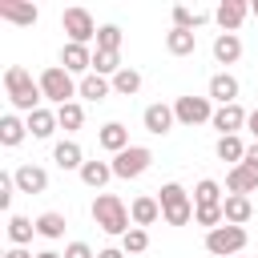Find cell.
<instances>
[{"label":"cell","instance_id":"cell-1","mask_svg":"<svg viewBox=\"0 0 258 258\" xmlns=\"http://www.w3.org/2000/svg\"><path fill=\"white\" fill-rule=\"evenodd\" d=\"M4 93H8L12 109H20L24 117H28V113H36V109H40V101H44L40 81H32V73H28V69H20V64H8V69H4Z\"/></svg>","mask_w":258,"mask_h":258},{"label":"cell","instance_id":"cell-2","mask_svg":"<svg viewBox=\"0 0 258 258\" xmlns=\"http://www.w3.org/2000/svg\"><path fill=\"white\" fill-rule=\"evenodd\" d=\"M93 222H97L105 234H113V238H125V234L133 230L129 206H125L117 194H97V198H93Z\"/></svg>","mask_w":258,"mask_h":258},{"label":"cell","instance_id":"cell-3","mask_svg":"<svg viewBox=\"0 0 258 258\" xmlns=\"http://www.w3.org/2000/svg\"><path fill=\"white\" fill-rule=\"evenodd\" d=\"M157 202H161V218H165V226H185V222L194 218V198H189L177 181H165V185L157 189Z\"/></svg>","mask_w":258,"mask_h":258},{"label":"cell","instance_id":"cell-4","mask_svg":"<svg viewBox=\"0 0 258 258\" xmlns=\"http://www.w3.org/2000/svg\"><path fill=\"white\" fill-rule=\"evenodd\" d=\"M36 81H40L44 101H52L56 109H60V105H69V101L77 97V85H81V81H73V73H69V69H60V64H48Z\"/></svg>","mask_w":258,"mask_h":258},{"label":"cell","instance_id":"cell-5","mask_svg":"<svg viewBox=\"0 0 258 258\" xmlns=\"http://www.w3.org/2000/svg\"><path fill=\"white\" fill-rule=\"evenodd\" d=\"M109 165H113V177L133 181V177H141V173L153 165V149H145V145H129V149H121Z\"/></svg>","mask_w":258,"mask_h":258},{"label":"cell","instance_id":"cell-6","mask_svg":"<svg viewBox=\"0 0 258 258\" xmlns=\"http://www.w3.org/2000/svg\"><path fill=\"white\" fill-rule=\"evenodd\" d=\"M206 250L210 254H218V258H234V254H242L246 250V230L242 226H218V230H210L206 234Z\"/></svg>","mask_w":258,"mask_h":258},{"label":"cell","instance_id":"cell-7","mask_svg":"<svg viewBox=\"0 0 258 258\" xmlns=\"http://www.w3.org/2000/svg\"><path fill=\"white\" fill-rule=\"evenodd\" d=\"M60 28L69 32V40L73 44H89V40H97V20H93V12L89 8H64L60 12Z\"/></svg>","mask_w":258,"mask_h":258},{"label":"cell","instance_id":"cell-8","mask_svg":"<svg viewBox=\"0 0 258 258\" xmlns=\"http://www.w3.org/2000/svg\"><path fill=\"white\" fill-rule=\"evenodd\" d=\"M173 117H177V125H189V129L194 125H206V121H214V101L185 93V97L173 101Z\"/></svg>","mask_w":258,"mask_h":258},{"label":"cell","instance_id":"cell-9","mask_svg":"<svg viewBox=\"0 0 258 258\" xmlns=\"http://www.w3.org/2000/svg\"><path fill=\"white\" fill-rule=\"evenodd\" d=\"M246 121H250V113L234 101V105H218L210 125L218 129V137H238V129H246Z\"/></svg>","mask_w":258,"mask_h":258},{"label":"cell","instance_id":"cell-10","mask_svg":"<svg viewBox=\"0 0 258 258\" xmlns=\"http://www.w3.org/2000/svg\"><path fill=\"white\" fill-rule=\"evenodd\" d=\"M141 121H145V129H149L153 137H165V133L177 125V117H173V105H165V101H153V105H145Z\"/></svg>","mask_w":258,"mask_h":258},{"label":"cell","instance_id":"cell-11","mask_svg":"<svg viewBox=\"0 0 258 258\" xmlns=\"http://www.w3.org/2000/svg\"><path fill=\"white\" fill-rule=\"evenodd\" d=\"M60 69H69L73 77H89L93 73V52H89V44H64L60 48Z\"/></svg>","mask_w":258,"mask_h":258},{"label":"cell","instance_id":"cell-12","mask_svg":"<svg viewBox=\"0 0 258 258\" xmlns=\"http://www.w3.org/2000/svg\"><path fill=\"white\" fill-rule=\"evenodd\" d=\"M12 177H16V189H20V194H44V189H48V169H40V165H32V161L16 165Z\"/></svg>","mask_w":258,"mask_h":258},{"label":"cell","instance_id":"cell-13","mask_svg":"<svg viewBox=\"0 0 258 258\" xmlns=\"http://www.w3.org/2000/svg\"><path fill=\"white\" fill-rule=\"evenodd\" d=\"M246 16H250V4L246 0H222L218 12H214V20L222 24V32H238Z\"/></svg>","mask_w":258,"mask_h":258},{"label":"cell","instance_id":"cell-14","mask_svg":"<svg viewBox=\"0 0 258 258\" xmlns=\"http://www.w3.org/2000/svg\"><path fill=\"white\" fill-rule=\"evenodd\" d=\"M238 89H242V85H238V77H234V73H214V77H210V93H206V97H210V101H218V105H234V101H238Z\"/></svg>","mask_w":258,"mask_h":258},{"label":"cell","instance_id":"cell-15","mask_svg":"<svg viewBox=\"0 0 258 258\" xmlns=\"http://www.w3.org/2000/svg\"><path fill=\"white\" fill-rule=\"evenodd\" d=\"M97 145H101V149H109V153L117 157L121 149H129V129H125L121 121H105V125L97 129Z\"/></svg>","mask_w":258,"mask_h":258},{"label":"cell","instance_id":"cell-16","mask_svg":"<svg viewBox=\"0 0 258 258\" xmlns=\"http://www.w3.org/2000/svg\"><path fill=\"white\" fill-rule=\"evenodd\" d=\"M52 161H56V169H77L81 173V165H85V153H81V145L73 141V137H64V141H56L52 145Z\"/></svg>","mask_w":258,"mask_h":258},{"label":"cell","instance_id":"cell-17","mask_svg":"<svg viewBox=\"0 0 258 258\" xmlns=\"http://www.w3.org/2000/svg\"><path fill=\"white\" fill-rule=\"evenodd\" d=\"M129 218H133V226H153L157 218H161V202L153 198V194H141V198H133V206H129Z\"/></svg>","mask_w":258,"mask_h":258},{"label":"cell","instance_id":"cell-18","mask_svg":"<svg viewBox=\"0 0 258 258\" xmlns=\"http://www.w3.org/2000/svg\"><path fill=\"white\" fill-rule=\"evenodd\" d=\"M222 214H226V222H230V226H246V222L254 218V202H250V198H242V194H226Z\"/></svg>","mask_w":258,"mask_h":258},{"label":"cell","instance_id":"cell-19","mask_svg":"<svg viewBox=\"0 0 258 258\" xmlns=\"http://www.w3.org/2000/svg\"><path fill=\"white\" fill-rule=\"evenodd\" d=\"M226 189H230V194L250 198V194L258 189V169H250V165H234V169L226 173Z\"/></svg>","mask_w":258,"mask_h":258},{"label":"cell","instance_id":"cell-20","mask_svg":"<svg viewBox=\"0 0 258 258\" xmlns=\"http://www.w3.org/2000/svg\"><path fill=\"white\" fill-rule=\"evenodd\" d=\"M24 121H28V133H32V137H40V141H44V137H52V133L60 129V121H56V109H44V105H40L36 113H28Z\"/></svg>","mask_w":258,"mask_h":258},{"label":"cell","instance_id":"cell-21","mask_svg":"<svg viewBox=\"0 0 258 258\" xmlns=\"http://www.w3.org/2000/svg\"><path fill=\"white\" fill-rule=\"evenodd\" d=\"M238 56H242L238 32H218V36H214V60H218V64H234Z\"/></svg>","mask_w":258,"mask_h":258},{"label":"cell","instance_id":"cell-22","mask_svg":"<svg viewBox=\"0 0 258 258\" xmlns=\"http://www.w3.org/2000/svg\"><path fill=\"white\" fill-rule=\"evenodd\" d=\"M24 137H28V121H20L16 113H4V117H0V145L16 149Z\"/></svg>","mask_w":258,"mask_h":258},{"label":"cell","instance_id":"cell-23","mask_svg":"<svg viewBox=\"0 0 258 258\" xmlns=\"http://www.w3.org/2000/svg\"><path fill=\"white\" fill-rule=\"evenodd\" d=\"M165 48H169V56H194V48H198V32L169 28V32H165Z\"/></svg>","mask_w":258,"mask_h":258},{"label":"cell","instance_id":"cell-24","mask_svg":"<svg viewBox=\"0 0 258 258\" xmlns=\"http://www.w3.org/2000/svg\"><path fill=\"white\" fill-rule=\"evenodd\" d=\"M109 93H113V81L109 77H97V73L81 77V85H77V97H85V101H105Z\"/></svg>","mask_w":258,"mask_h":258},{"label":"cell","instance_id":"cell-25","mask_svg":"<svg viewBox=\"0 0 258 258\" xmlns=\"http://www.w3.org/2000/svg\"><path fill=\"white\" fill-rule=\"evenodd\" d=\"M226 198H222V185L214 181V177H202L198 185H194V210H206V206H222Z\"/></svg>","mask_w":258,"mask_h":258},{"label":"cell","instance_id":"cell-26","mask_svg":"<svg viewBox=\"0 0 258 258\" xmlns=\"http://www.w3.org/2000/svg\"><path fill=\"white\" fill-rule=\"evenodd\" d=\"M64 226H69V222H64V214H60V210H44V214L36 218V234H40V238H48V242L64 238Z\"/></svg>","mask_w":258,"mask_h":258},{"label":"cell","instance_id":"cell-27","mask_svg":"<svg viewBox=\"0 0 258 258\" xmlns=\"http://www.w3.org/2000/svg\"><path fill=\"white\" fill-rule=\"evenodd\" d=\"M0 20H8V24H36L40 8L36 4H0Z\"/></svg>","mask_w":258,"mask_h":258},{"label":"cell","instance_id":"cell-28","mask_svg":"<svg viewBox=\"0 0 258 258\" xmlns=\"http://www.w3.org/2000/svg\"><path fill=\"white\" fill-rule=\"evenodd\" d=\"M32 234H36V222H32V218H24V214H12V218H8V242H12V246H28Z\"/></svg>","mask_w":258,"mask_h":258},{"label":"cell","instance_id":"cell-29","mask_svg":"<svg viewBox=\"0 0 258 258\" xmlns=\"http://www.w3.org/2000/svg\"><path fill=\"white\" fill-rule=\"evenodd\" d=\"M109 177H113V165H109V161H85V165H81V181H85L89 189H101Z\"/></svg>","mask_w":258,"mask_h":258},{"label":"cell","instance_id":"cell-30","mask_svg":"<svg viewBox=\"0 0 258 258\" xmlns=\"http://www.w3.org/2000/svg\"><path fill=\"white\" fill-rule=\"evenodd\" d=\"M56 121H60V129H64V133H77V129L85 125V105H81V101L60 105V109H56Z\"/></svg>","mask_w":258,"mask_h":258},{"label":"cell","instance_id":"cell-31","mask_svg":"<svg viewBox=\"0 0 258 258\" xmlns=\"http://www.w3.org/2000/svg\"><path fill=\"white\" fill-rule=\"evenodd\" d=\"M214 153H218V161H234V165H242V157H246V145H242V137H218Z\"/></svg>","mask_w":258,"mask_h":258},{"label":"cell","instance_id":"cell-32","mask_svg":"<svg viewBox=\"0 0 258 258\" xmlns=\"http://www.w3.org/2000/svg\"><path fill=\"white\" fill-rule=\"evenodd\" d=\"M121 69H125V64H121V52H93V73H97V77H109V81H113Z\"/></svg>","mask_w":258,"mask_h":258},{"label":"cell","instance_id":"cell-33","mask_svg":"<svg viewBox=\"0 0 258 258\" xmlns=\"http://www.w3.org/2000/svg\"><path fill=\"white\" fill-rule=\"evenodd\" d=\"M137 89H141V73L125 64V69H121V73L113 77V93H121V97H133Z\"/></svg>","mask_w":258,"mask_h":258},{"label":"cell","instance_id":"cell-34","mask_svg":"<svg viewBox=\"0 0 258 258\" xmlns=\"http://www.w3.org/2000/svg\"><path fill=\"white\" fill-rule=\"evenodd\" d=\"M169 16H173V28H185V32H194L210 20V12H189V8H173Z\"/></svg>","mask_w":258,"mask_h":258},{"label":"cell","instance_id":"cell-35","mask_svg":"<svg viewBox=\"0 0 258 258\" xmlns=\"http://www.w3.org/2000/svg\"><path fill=\"white\" fill-rule=\"evenodd\" d=\"M97 52H121V28L117 24H101L97 28Z\"/></svg>","mask_w":258,"mask_h":258},{"label":"cell","instance_id":"cell-36","mask_svg":"<svg viewBox=\"0 0 258 258\" xmlns=\"http://www.w3.org/2000/svg\"><path fill=\"white\" fill-rule=\"evenodd\" d=\"M121 250H125V254H141V250H149V234H145L141 226H133V230L121 238Z\"/></svg>","mask_w":258,"mask_h":258},{"label":"cell","instance_id":"cell-37","mask_svg":"<svg viewBox=\"0 0 258 258\" xmlns=\"http://www.w3.org/2000/svg\"><path fill=\"white\" fill-rule=\"evenodd\" d=\"M16 194H20V189H16V177H12V173H0V210H8Z\"/></svg>","mask_w":258,"mask_h":258},{"label":"cell","instance_id":"cell-38","mask_svg":"<svg viewBox=\"0 0 258 258\" xmlns=\"http://www.w3.org/2000/svg\"><path fill=\"white\" fill-rule=\"evenodd\" d=\"M64 258H97V254H93L89 242H69V246H64Z\"/></svg>","mask_w":258,"mask_h":258},{"label":"cell","instance_id":"cell-39","mask_svg":"<svg viewBox=\"0 0 258 258\" xmlns=\"http://www.w3.org/2000/svg\"><path fill=\"white\" fill-rule=\"evenodd\" d=\"M242 165L258 169V141H254V145H246V157H242Z\"/></svg>","mask_w":258,"mask_h":258},{"label":"cell","instance_id":"cell-40","mask_svg":"<svg viewBox=\"0 0 258 258\" xmlns=\"http://www.w3.org/2000/svg\"><path fill=\"white\" fill-rule=\"evenodd\" d=\"M4 258H36V254H28L24 246H8V250H4Z\"/></svg>","mask_w":258,"mask_h":258},{"label":"cell","instance_id":"cell-41","mask_svg":"<svg viewBox=\"0 0 258 258\" xmlns=\"http://www.w3.org/2000/svg\"><path fill=\"white\" fill-rule=\"evenodd\" d=\"M97 258H125V250H117V246H109V250H101Z\"/></svg>","mask_w":258,"mask_h":258},{"label":"cell","instance_id":"cell-42","mask_svg":"<svg viewBox=\"0 0 258 258\" xmlns=\"http://www.w3.org/2000/svg\"><path fill=\"white\" fill-rule=\"evenodd\" d=\"M246 129H250V133H254V141H258V109L250 113V121H246Z\"/></svg>","mask_w":258,"mask_h":258},{"label":"cell","instance_id":"cell-43","mask_svg":"<svg viewBox=\"0 0 258 258\" xmlns=\"http://www.w3.org/2000/svg\"><path fill=\"white\" fill-rule=\"evenodd\" d=\"M36 258H64V254H56V250H40Z\"/></svg>","mask_w":258,"mask_h":258},{"label":"cell","instance_id":"cell-44","mask_svg":"<svg viewBox=\"0 0 258 258\" xmlns=\"http://www.w3.org/2000/svg\"><path fill=\"white\" fill-rule=\"evenodd\" d=\"M250 16H254V20H258V0H254V4H250Z\"/></svg>","mask_w":258,"mask_h":258},{"label":"cell","instance_id":"cell-45","mask_svg":"<svg viewBox=\"0 0 258 258\" xmlns=\"http://www.w3.org/2000/svg\"><path fill=\"white\" fill-rule=\"evenodd\" d=\"M234 258H238V254H234Z\"/></svg>","mask_w":258,"mask_h":258}]
</instances>
